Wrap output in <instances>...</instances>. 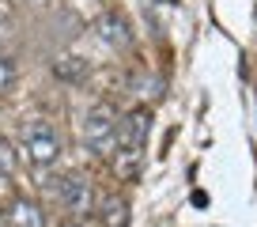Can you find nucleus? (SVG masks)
I'll use <instances>...</instances> for the list:
<instances>
[{"label":"nucleus","instance_id":"nucleus-6","mask_svg":"<svg viewBox=\"0 0 257 227\" xmlns=\"http://www.w3.org/2000/svg\"><path fill=\"white\" fill-rule=\"evenodd\" d=\"M0 216H4V227H46V212L31 197H12Z\"/></svg>","mask_w":257,"mask_h":227},{"label":"nucleus","instance_id":"nucleus-8","mask_svg":"<svg viewBox=\"0 0 257 227\" xmlns=\"http://www.w3.org/2000/svg\"><path fill=\"white\" fill-rule=\"evenodd\" d=\"M53 72L61 76L64 83H83V80H87V61H83V57H68V53H64V57H57V61H53Z\"/></svg>","mask_w":257,"mask_h":227},{"label":"nucleus","instance_id":"nucleus-3","mask_svg":"<svg viewBox=\"0 0 257 227\" xmlns=\"http://www.w3.org/2000/svg\"><path fill=\"white\" fill-rule=\"evenodd\" d=\"M53 193H57V201H61V208L72 212V216H87L91 208H98L91 182L83 178V174H76V170H68V174H61V178L53 182Z\"/></svg>","mask_w":257,"mask_h":227},{"label":"nucleus","instance_id":"nucleus-11","mask_svg":"<svg viewBox=\"0 0 257 227\" xmlns=\"http://www.w3.org/2000/svg\"><path fill=\"white\" fill-rule=\"evenodd\" d=\"M64 227H76V223H64Z\"/></svg>","mask_w":257,"mask_h":227},{"label":"nucleus","instance_id":"nucleus-1","mask_svg":"<svg viewBox=\"0 0 257 227\" xmlns=\"http://www.w3.org/2000/svg\"><path fill=\"white\" fill-rule=\"evenodd\" d=\"M148 129H152V113L144 106H137L133 113H125L117 125V148H113V170L117 178L133 182L140 170V159H144V144H148Z\"/></svg>","mask_w":257,"mask_h":227},{"label":"nucleus","instance_id":"nucleus-9","mask_svg":"<svg viewBox=\"0 0 257 227\" xmlns=\"http://www.w3.org/2000/svg\"><path fill=\"white\" fill-rule=\"evenodd\" d=\"M16 167H19L16 148H12L8 137H0V178H12V174H16Z\"/></svg>","mask_w":257,"mask_h":227},{"label":"nucleus","instance_id":"nucleus-10","mask_svg":"<svg viewBox=\"0 0 257 227\" xmlns=\"http://www.w3.org/2000/svg\"><path fill=\"white\" fill-rule=\"evenodd\" d=\"M155 4H174V0H155Z\"/></svg>","mask_w":257,"mask_h":227},{"label":"nucleus","instance_id":"nucleus-4","mask_svg":"<svg viewBox=\"0 0 257 227\" xmlns=\"http://www.w3.org/2000/svg\"><path fill=\"white\" fill-rule=\"evenodd\" d=\"M23 148H27L34 167H53L61 159V140H57V133L46 122H27L23 125Z\"/></svg>","mask_w":257,"mask_h":227},{"label":"nucleus","instance_id":"nucleus-5","mask_svg":"<svg viewBox=\"0 0 257 227\" xmlns=\"http://www.w3.org/2000/svg\"><path fill=\"white\" fill-rule=\"evenodd\" d=\"M95 34L106 42V46H113V49H128L133 46V27H128V19L121 16V12H113V8H106L102 16L95 19Z\"/></svg>","mask_w":257,"mask_h":227},{"label":"nucleus","instance_id":"nucleus-2","mask_svg":"<svg viewBox=\"0 0 257 227\" xmlns=\"http://www.w3.org/2000/svg\"><path fill=\"white\" fill-rule=\"evenodd\" d=\"M117 113H113V106H95V110L87 113V122H83V144H87L91 155H113V148H117Z\"/></svg>","mask_w":257,"mask_h":227},{"label":"nucleus","instance_id":"nucleus-7","mask_svg":"<svg viewBox=\"0 0 257 227\" xmlns=\"http://www.w3.org/2000/svg\"><path fill=\"white\" fill-rule=\"evenodd\" d=\"M95 216H98V223H102V227H128V204H125V197H102Z\"/></svg>","mask_w":257,"mask_h":227}]
</instances>
